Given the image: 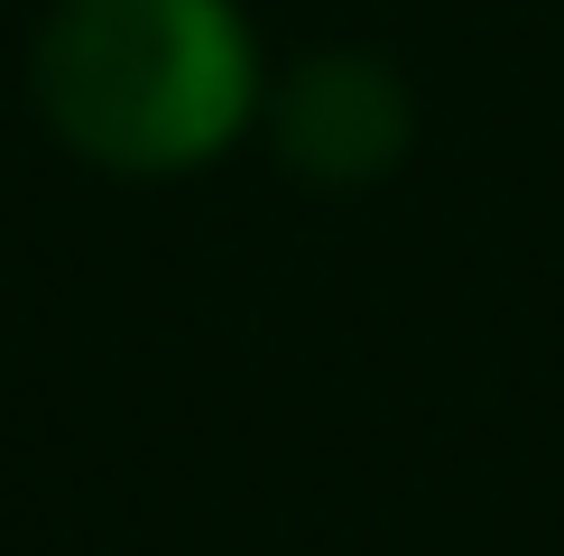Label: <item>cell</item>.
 Wrapping results in <instances>:
<instances>
[{"label": "cell", "mask_w": 564, "mask_h": 556, "mask_svg": "<svg viewBox=\"0 0 564 556\" xmlns=\"http://www.w3.org/2000/svg\"><path fill=\"white\" fill-rule=\"evenodd\" d=\"M278 149L296 177L324 185H361L408 149V93L389 65L370 56H315L305 75L278 93Z\"/></svg>", "instance_id": "cell-2"}, {"label": "cell", "mask_w": 564, "mask_h": 556, "mask_svg": "<svg viewBox=\"0 0 564 556\" xmlns=\"http://www.w3.org/2000/svg\"><path fill=\"white\" fill-rule=\"evenodd\" d=\"M260 93L231 0H56L37 29V103L84 158L167 177L223 158Z\"/></svg>", "instance_id": "cell-1"}]
</instances>
